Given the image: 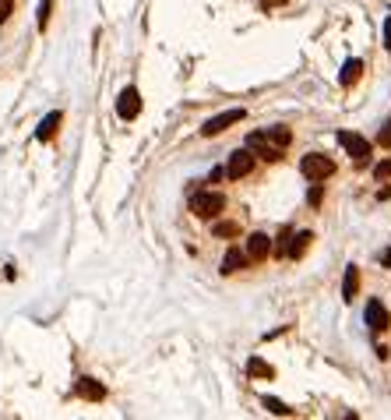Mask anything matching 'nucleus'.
<instances>
[{
    "instance_id": "f257e3e1",
    "label": "nucleus",
    "mask_w": 391,
    "mask_h": 420,
    "mask_svg": "<svg viewBox=\"0 0 391 420\" xmlns=\"http://www.w3.org/2000/svg\"><path fill=\"white\" fill-rule=\"evenodd\" d=\"M222 208H226V194H218V191H198L191 198V212L198 219H215Z\"/></svg>"
},
{
    "instance_id": "f03ea898",
    "label": "nucleus",
    "mask_w": 391,
    "mask_h": 420,
    "mask_svg": "<svg viewBox=\"0 0 391 420\" xmlns=\"http://www.w3.org/2000/svg\"><path fill=\"white\" fill-rule=\"evenodd\" d=\"M300 173L307 180H328L335 173V160H328V155H321V152H310V155H303Z\"/></svg>"
},
{
    "instance_id": "7ed1b4c3",
    "label": "nucleus",
    "mask_w": 391,
    "mask_h": 420,
    "mask_svg": "<svg viewBox=\"0 0 391 420\" xmlns=\"http://www.w3.org/2000/svg\"><path fill=\"white\" fill-rule=\"evenodd\" d=\"M339 145L353 155L356 166H363V163L370 160V141H367L363 134H356V131H339Z\"/></svg>"
},
{
    "instance_id": "20e7f679",
    "label": "nucleus",
    "mask_w": 391,
    "mask_h": 420,
    "mask_svg": "<svg viewBox=\"0 0 391 420\" xmlns=\"http://www.w3.org/2000/svg\"><path fill=\"white\" fill-rule=\"evenodd\" d=\"M117 114H120V120H134V117L141 114V92H138L134 85H127V88L117 95Z\"/></svg>"
},
{
    "instance_id": "39448f33",
    "label": "nucleus",
    "mask_w": 391,
    "mask_h": 420,
    "mask_svg": "<svg viewBox=\"0 0 391 420\" xmlns=\"http://www.w3.org/2000/svg\"><path fill=\"white\" fill-rule=\"evenodd\" d=\"M250 170H254V152H250V148H237V152L230 155L226 177H230V180H240V177H247Z\"/></svg>"
},
{
    "instance_id": "423d86ee",
    "label": "nucleus",
    "mask_w": 391,
    "mask_h": 420,
    "mask_svg": "<svg viewBox=\"0 0 391 420\" xmlns=\"http://www.w3.org/2000/svg\"><path fill=\"white\" fill-rule=\"evenodd\" d=\"M247 114L244 110H226V114H218V117H212L205 127H201V134L205 138H215V134H222V131H226V127H233V124H240Z\"/></svg>"
},
{
    "instance_id": "0eeeda50",
    "label": "nucleus",
    "mask_w": 391,
    "mask_h": 420,
    "mask_svg": "<svg viewBox=\"0 0 391 420\" xmlns=\"http://www.w3.org/2000/svg\"><path fill=\"white\" fill-rule=\"evenodd\" d=\"M247 148H250V152H257L261 160H268V163H278V160H282V148H278V145H271V141H268L261 131L247 134Z\"/></svg>"
},
{
    "instance_id": "6e6552de",
    "label": "nucleus",
    "mask_w": 391,
    "mask_h": 420,
    "mask_svg": "<svg viewBox=\"0 0 391 420\" xmlns=\"http://www.w3.org/2000/svg\"><path fill=\"white\" fill-rule=\"evenodd\" d=\"M268 254H271L268 233H250V237H247V258H250V261H264Z\"/></svg>"
},
{
    "instance_id": "1a4fd4ad",
    "label": "nucleus",
    "mask_w": 391,
    "mask_h": 420,
    "mask_svg": "<svg viewBox=\"0 0 391 420\" xmlns=\"http://www.w3.org/2000/svg\"><path fill=\"white\" fill-rule=\"evenodd\" d=\"M388 322H391V318H388L384 304H381V300H370V304H367V325H370L374 332H384Z\"/></svg>"
},
{
    "instance_id": "9d476101",
    "label": "nucleus",
    "mask_w": 391,
    "mask_h": 420,
    "mask_svg": "<svg viewBox=\"0 0 391 420\" xmlns=\"http://www.w3.org/2000/svg\"><path fill=\"white\" fill-rule=\"evenodd\" d=\"M247 251H240V247H230L226 251V258H222V272L226 276H233V272H240V269H247Z\"/></svg>"
},
{
    "instance_id": "9b49d317",
    "label": "nucleus",
    "mask_w": 391,
    "mask_h": 420,
    "mask_svg": "<svg viewBox=\"0 0 391 420\" xmlns=\"http://www.w3.org/2000/svg\"><path fill=\"white\" fill-rule=\"evenodd\" d=\"M78 396L88 399V403H102L106 399V385H99L95 378H81L78 382Z\"/></svg>"
},
{
    "instance_id": "f8f14e48",
    "label": "nucleus",
    "mask_w": 391,
    "mask_h": 420,
    "mask_svg": "<svg viewBox=\"0 0 391 420\" xmlns=\"http://www.w3.org/2000/svg\"><path fill=\"white\" fill-rule=\"evenodd\" d=\"M310 240H314V233H310V230H300L296 237H289V258H303V254H307V247H310Z\"/></svg>"
},
{
    "instance_id": "ddd939ff",
    "label": "nucleus",
    "mask_w": 391,
    "mask_h": 420,
    "mask_svg": "<svg viewBox=\"0 0 391 420\" xmlns=\"http://www.w3.org/2000/svg\"><path fill=\"white\" fill-rule=\"evenodd\" d=\"M356 293H360V269L349 265V269H346V279H342V300H353Z\"/></svg>"
},
{
    "instance_id": "4468645a",
    "label": "nucleus",
    "mask_w": 391,
    "mask_h": 420,
    "mask_svg": "<svg viewBox=\"0 0 391 420\" xmlns=\"http://www.w3.org/2000/svg\"><path fill=\"white\" fill-rule=\"evenodd\" d=\"M61 120H64L61 114H49V117H46L42 124H39V131H35V138H39V141H49L53 134H57V131H61Z\"/></svg>"
},
{
    "instance_id": "2eb2a0df",
    "label": "nucleus",
    "mask_w": 391,
    "mask_h": 420,
    "mask_svg": "<svg viewBox=\"0 0 391 420\" xmlns=\"http://www.w3.org/2000/svg\"><path fill=\"white\" fill-rule=\"evenodd\" d=\"M261 134H264L271 145H278V148H286V145L293 141V131H289V127H268V131H261Z\"/></svg>"
},
{
    "instance_id": "dca6fc26",
    "label": "nucleus",
    "mask_w": 391,
    "mask_h": 420,
    "mask_svg": "<svg viewBox=\"0 0 391 420\" xmlns=\"http://www.w3.org/2000/svg\"><path fill=\"white\" fill-rule=\"evenodd\" d=\"M360 75H363V61H346V68H342V85H356L360 81Z\"/></svg>"
},
{
    "instance_id": "f3484780",
    "label": "nucleus",
    "mask_w": 391,
    "mask_h": 420,
    "mask_svg": "<svg viewBox=\"0 0 391 420\" xmlns=\"http://www.w3.org/2000/svg\"><path fill=\"white\" fill-rule=\"evenodd\" d=\"M289 237H293V233H289V230H282V237H278V240L271 244V254H275V258H289Z\"/></svg>"
},
{
    "instance_id": "a211bd4d",
    "label": "nucleus",
    "mask_w": 391,
    "mask_h": 420,
    "mask_svg": "<svg viewBox=\"0 0 391 420\" xmlns=\"http://www.w3.org/2000/svg\"><path fill=\"white\" fill-rule=\"evenodd\" d=\"M247 371H250V375H257V378H271V375H275L271 367H268L264 360H257V357H254V360L247 364Z\"/></svg>"
},
{
    "instance_id": "6ab92c4d",
    "label": "nucleus",
    "mask_w": 391,
    "mask_h": 420,
    "mask_svg": "<svg viewBox=\"0 0 391 420\" xmlns=\"http://www.w3.org/2000/svg\"><path fill=\"white\" fill-rule=\"evenodd\" d=\"M212 233H215V237H237V233H240V226H237V223H215V226H212Z\"/></svg>"
},
{
    "instance_id": "aec40b11",
    "label": "nucleus",
    "mask_w": 391,
    "mask_h": 420,
    "mask_svg": "<svg viewBox=\"0 0 391 420\" xmlns=\"http://www.w3.org/2000/svg\"><path fill=\"white\" fill-rule=\"evenodd\" d=\"M264 406H268L271 413H278V417H289V413H293L286 403H278V399H271V396H264Z\"/></svg>"
},
{
    "instance_id": "412c9836",
    "label": "nucleus",
    "mask_w": 391,
    "mask_h": 420,
    "mask_svg": "<svg viewBox=\"0 0 391 420\" xmlns=\"http://www.w3.org/2000/svg\"><path fill=\"white\" fill-rule=\"evenodd\" d=\"M49 11H53V0H42L39 4V29L46 32V25H49Z\"/></svg>"
},
{
    "instance_id": "4be33fe9",
    "label": "nucleus",
    "mask_w": 391,
    "mask_h": 420,
    "mask_svg": "<svg viewBox=\"0 0 391 420\" xmlns=\"http://www.w3.org/2000/svg\"><path fill=\"white\" fill-rule=\"evenodd\" d=\"M377 145L391 148V120H384V124H381V131H377Z\"/></svg>"
},
{
    "instance_id": "5701e85b",
    "label": "nucleus",
    "mask_w": 391,
    "mask_h": 420,
    "mask_svg": "<svg viewBox=\"0 0 391 420\" xmlns=\"http://www.w3.org/2000/svg\"><path fill=\"white\" fill-rule=\"evenodd\" d=\"M374 177H377V180H388V177H391V160L377 163V166H374Z\"/></svg>"
},
{
    "instance_id": "b1692460",
    "label": "nucleus",
    "mask_w": 391,
    "mask_h": 420,
    "mask_svg": "<svg viewBox=\"0 0 391 420\" xmlns=\"http://www.w3.org/2000/svg\"><path fill=\"white\" fill-rule=\"evenodd\" d=\"M11 8H15V0H0V22L11 18Z\"/></svg>"
},
{
    "instance_id": "393cba45",
    "label": "nucleus",
    "mask_w": 391,
    "mask_h": 420,
    "mask_svg": "<svg viewBox=\"0 0 391 420\" xmlns=\"http://www.w3.org/2000/svg\"><path fill=\"white\" fill-rule=\"evenodd\" d=\"M384 49H391V11L384 18Z\"/></svg>"
},
{
    "instance_id": "a878e982",
    "label": "nucleus",
    "mask_w": 391,
    "mask_h": 420,
    "mask_svg": "<svg viewBox=\"0 0 391 420\" xmlns=\"http://www.w3.org/2000/svg\"><path fill=\"white\" fill-rule=\"evenodd\" d=\"M310 205H321V184H317V187L310 191Z\"/></svg>"
},
{
    "instance_id": "bb28decb",
    "label": "nucleus",
    "mask_w": 391,
    "mask_h": 420,
    "mask_svg": "<svg viewBox=\"0 0 391 420\" xmlns=\"http://www.w3.org/2000/svg\"><path fill=\"white\" fill-rule=\"evenodd\" d=\"M381 261H384V265H388V269H391V247H388V251H384V254H381Z\"/></svg>"
},
{
    "instance_id": "cd10ccee",
    "label": "nucleus",
    "mask_w": 391,
    "mask_h": 420,
    "mask_svg": "<svg viewBox=\"0 0 391 420\" xmlns=\"http://www.w3.org/2000/svg\"><path fill=\"white\" fill-rule=\"evenodd\" d=\"M264 4H268V8H278V4H286V0H264Z\"/></svg>"
}]
</instances>
